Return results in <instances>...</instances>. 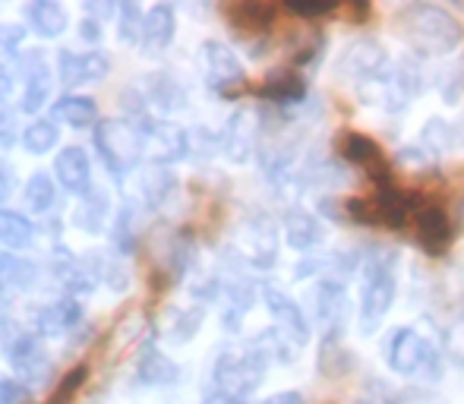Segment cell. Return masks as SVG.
Returning a JSON list of instances; mask_svg holds the SVG:
<instances>
[{
  "mask_svg": "<svg viewBox=\"0 0 464 404\" xmlns=\"http://www.w3.org/2000/svg\"><path fill=\"white\" fill-rule=\"evenodd\" d=\"M398 35L423 57H442L452 54L461 44L464 29L461 23L436 4H404L395 16Z\"/></svg>",
  "mask_w": 464,
  "mask_h": 404,
  "instance_id": "1",
  "label": "cell"
},
{
  "mask_svg": "<svg viewBox=\"0 0 464 404\" xmlns=\"http://www.w3.org/2000/svg\"><path fill=\"white\" fill-rule=\"evenodd\" d=\"M385 357H389V367L395 370L398 376H423V380H440L442 363H440V351H436L433 341L420 335L414 329H398L395 335L389 338V348H385Z\"/></svg>",
  "mask_w": 464,
  "mask_h": 404,
  "instance_id": "2",
  "label": "cell"
},
{
  "mask_svg": "<svg viewBox=\"0 0 464 404\" xmlns=\"http://www.w3.org/2000/svg\"><path fill=\"white\" fill-rule=\"evenodd\" d=\"M414 202L408 193H401L398 187H379L372 197H354L344 202V212L351 221H361V225H382V227H404L414 215Z\"/></svg>",
  "mask_w": 464,
  "mask_h": 404,
  "instance_id": "3",
  "label": "cell"
},
{
  "mask_svg": "<svg viewBox=\"0 0 464 404\" xmlns=\"http://www.w3.org/2000/svg\"><path fill=\"white\" fill-rule=\"evenodd\" d=\"M95 146L104 165L114 174H123L142 159L146 136H142V127H133L127 120H104L95 127Z\"/></svg>",
  "mask_w": 464,
  "mask_h": 404,
  "instance_id": "4",
  "label": "cell"
},
{
  "mask_svg": "<svg viewBox=\"0 0 464 404\" xmlns=\"http://www.w3.org/2000/svg\"><path fill=\"white\" fill-rule=\"evenodd\" d=\"M395 272L392 259H370L363 265V288H361V325L363 332H376L385 313L392 310L395 301Z\"/></svg>",
  "mask_w": 464,
  "mask_h": 404,
  "instance_id": "5",
  "label": "cell"
},
{
  "mask_svg": "<svg viewBox=\"0 0 464 404\" xmlns=\"http://www.w3.org/2000/svg\"><path fill=\"white\" fill-rule=\"evenodd\" d=\"M266 361L269 357L256 344L250 351H227V354H221L218 367H215V380H218L221 392L234 395V399L256 392L266 373Z\"/></svg>",
  "mask_w": 464,
  "mask_h": 404,
  "instance_id": "6",
  "label": "cell"
},
{
  "mask_svg": "<svg viewBox=\"0 0 464 404\" xmlns=\"http://www.w3.org/2000/svg\"><path fill=\"white\" fill-rule=\"evenodd\" d=\"M411 234H414L417 246H420L427 256H446L455 240L452 221H449L446 208H440L436 202L414 208V215H411Z\"/></svg>",
  "mask_w": 464,
  "mask_h": 404,
  "instance_id": "7",
  "label": "cell"
},
{
  "mask_svg": "<svg viewBox=\"0 0 464 404\" xmlns=\"http://www.w3.org/2000/svg\"><path fill=\"white\" fill-rule=\"evenodd\" d=\"M338 70H342V76H348V80L367 86V82L382 80L385 70H389V57H385L382 44H379L376 38H361V42L344 48V54L338 57Z\"/></svg>",
  "mask_w": 464,
  "mask_h": 404,
  "instance_id": "8",
  "label": "cell"
},
{
  "mask_svg": "<svg viewBox=\"0 0 464 404\" xmlns=\"http://www.w3.org/2000/svg\"><path fill=\"white\" fill-rule=\"evenodd\" d=\"M338 152L344 155V159L351 161V165H357L363 174H367L370 180H376V184L389 187V161H385L382 149H379V142H372L370 136L363 133H354V130H348V133L338 139Z\"/></svg>",
  "mask_w": 464,
  "mask_h": 404,
  "instance_id": "9",
  "label": "cell"
},
{
  "mask_svg": "<svg viewBox=\"0 0 464 404\" xmlns=\"http://www.w3.org/2000/svg\"><path fill=\"white\" fill-rule=\"evenodd\" d=\"M202 54H206L208 82H212L221 95L240 92V86L246 82V73H244V67H240L237 57H234V51L225 48L221 42H206L202 44Z\"/></svg>",
  "mask_w": 464,
  "mask_h": 404,
  "instance_id": "10",
  "label": "cell"
},
{
  "mask_svg": "<svg viewBox=\"0 0 464 404\" xmlns=\"http://www.w3.org/2000/svg\"><path fill=\"white\" fill-rule=\"evenodd\" d=\"M263 301H266V306H269V313H272V319H276L278 332L287 338V341H294V344H306V341H310V322H306L304 310H300V306L294 303L291 297L281 294V291H276V288H266L263 291Z\"/></svg>",
  "mask_w": 464,
  "mask_h": 404,
  "instance_id": "11",
  "label": "cell"
},
{
  "mask_svg": "<svg viewBox=\"0 0 464 404\" xmlns=\"http://www.w3.org/2000/svg\"><path fill=\"white\" fill-rule=\"evenodd\" d=\"M244 244H246V256L253 259V265L259 269H269L278 259V231L266 215H253L244 227Z\"/></svg>",
  "mask_w": 464,
  "mask_h": 404,
  "instance_id": "12",
  "label": "cell"
},
{
  "mask_svg": "<svg viewBox=\"0 0 464 404\" xmlns=\"http://www.w3.org/2000/svg\"><path fill=\"white\" fill-rule=\"evenodd\" d=\"M57 63H61V80L67 82L70 89L82 86V82L102 80V76H108V70H111V61L102 54V51H86V54L61 51Z\"/></svg>",
  "mask_w": 464,
  "mask_h": 404,
  "instance_id": "13",
  "label": "cell"
},
{
  "mask_svg": "<svg viewBox=\"0 0 464 404\" xmlns=\"http://www.w3.org/2000/svg\"><path fill=\"white\" fill-rule=\"evenodd\" d=\"M10 363L23 380L38 382L48 373V351L42 348L35 335H19L16 344L10 348Z\"/></svg>",
  "mask_w": 464,
  "mask_h": 404,
  "instance_id": "14",
  "label": "cell"
},
{
  "mask_svg": "<svg viewBox=\"0 0 464 404\" xmlns=\"http://www.w3.org/2000/svg\"><path fill=\"white\" fill-rule=\"evenodd\" d=\"M54 171L61 178V184L67 187L70 193H89L92 187V168H89V155L82 152L80 146H70L57 155Z\"/></svg>",
  "mask_w": 464,
  "mask_h": 404,
  "instance_id": "15",
  "label": "cell"
},
{
  "mask_svg": "<svg viewBox=\"0 0 464 404\" xmlns=\"http://www.w3.org/2000/svg\"><path fill=\"white\" fill-rule=\"evenodd\" d=\"M325 237V227L319 225L316 215H310L306 208H291L285 215V240L294 246V250L306 253L313 246H319Z\"/></svg>",
  "mask_w": 464,
  "mask_h": 404,
  "instance_id": "16",
  "label": "cell"
},
{
  "mask_svg": "<svg viewBox=\"0 0 464 404\" xmlns=\"http://www.w3.org/2000/svg\"><path fill=\"white\" fill-rule=\"evenodd\" d=\"M174 38V10L168 4H155L142 19V48L165 51Z\"/></svg>",
  "mask_w": 464,
  "mask_h": 404,
  "instance_id": "17",
  "label": "cell"
},
{
  "mask_svg": "<svg viewBox=\"0 0 464 404\" xmlns=\"http://www.w3.org/2000/svg\"><path fill=\"white\" fill-rule=\"evenodd\" d=\"M348 313V297H344L342 282H319L316 284V319L323 329H338Z\"/></svg>",
  "mask_w": 464,
  "mask_h": 404,
  "instance_id": "18",
  "label": "cell"
},
{
  "mask_svg": "<svg viewBox=\"0 0 464 404\" xmlns=\"http://www.w3.org/2000/svg\"><path fill=\"white\" fill-rule=\"evenodd\" d=\"M225 16L231 19L234 29L244 32H266L272 23H276V6L269 4H231L225 6Z\"/></svg>",
  "mask_w": 464,
  "mask_h": 404,
  "instance_id": "19",
  "label": "cell"
},
{
  "mask_svg": "<svg viewBox=\"0 0 464 404\" xmlns=\"http://www.w3.org/2000/svg\"><path fill=\"white\" fill-rule=\"evenodd\" d=\"M25 16H29L32 29L44 38H54L67 29V10L61 4H54V0H38V4H32L25 10Z\"/></svg>",
  "mask_w": 464,
  "mask_h": 404,
  "instance_id": "20",
  "label": "cell"
},
{
  "mask_svg": "<svg viewBox=\"0 0 464 404\" xmlns=\"http://www.w3.org/2000/svg\"><path fill=\"white\" fill-rule=\"evenodd\" d=\"M51 92V80H48V67H44L42 54H29V76H25V95H23V108L25 111H38L44 104Z\"/></svg>",
  "mask_w": 464,
  "mask_h": 404,
  "instance_id": "21",
  "label": "cell"
},
{
  "mask_svg": "<svg viewBox=\"0 0 464 404\" xmlns=\"http://www.w3.org/2000/svg\"><path fill=\"white\" fill-rule=\"evenodd\" d=\"M263 99H272V101H300L306 95V82L300 80L297 73H269V80L263 82L259 89Z\"/></svg>",
  "mask_w": 464,
  "mask_h": 404,
  "instance_id": "22",
  "label": "cell"
},
{
  "mask_svg": "<svg viewBox=\"0 0 464 404\" xmlns=\"http://www.w3.org/2000/svg\"><path fill=\"white\" fill-rule=\"evenodd\" d=\"M253 139H256V127L250 123V114L240 111L231 120V127H227V155L234 161H246V155L253 152Z\"/></svg>",
  "mask_w": 464,
  "mask_h": 404,
  "instance_id": "23",
  "label": "cell"
},
{
  "mask_svg": "<svg viewBox=\"0 0 464 404\" xmlns=\"http://www.w3.org/2000/svg\"><path fill=\"white\" fill-rule=\"evenodd\" d=\"M140 376H142V382H149V386H165V382L178 380V363H171L155 348H146L140 357Z\"/></svg>",
  "mask_w": 464,
  "mask_h": 404,
  "instance_id": "24",
  "label": "cell"
},
{
  "mask_svg": "<svg viewBox=\"0 0 464 404\" xmlns=\"http://www.w3.org/2000/svg\"><path fill=\"white\" fill-rule=\"evenodd\" d=\"M82 310L73 301H57L48 303L44 310H38V332H63L73 322H80Z\"/></svg>",
  "mask_w": 464,
  "mask_h": 404,
  "instance_id": "25",
  "label": "cell"
},
{
  "mask_svg": "<svg viewBox=\"0 0 464 404\" xmlns=\"http://www.w3.org/2000/svg\"><path fill=\"white\" fill-rule=\"evenodd\" d=\"M142 136H146L149 142H155L159 155H165V159H178V155L187 152V136L180 133L178 127H171V123H155V127H146L142 130Z\"/></svg>",
  "mask_w": 464,
  "mask_h": 404,
  "instance_id": "26",
  "label": "cell"
},
{
  "mask_svg": "<svg viewBox=\"0 0 464 404\" xmlns=\"http://www.w3.org/2000/svg\"><path fill=\"white\" fill-rule=\"evenodd\" d=\"M0 244L10 250H23L32 244V225L29 218H23L19 212H6L0 208Z\"/></svg>",
  "mask_w": 464,
  "mask_h": 404,
  "instance_id": "27",
  "label": "cell"
},
{
  "mask_svg": "<svg viewBox=\"0 0 464 404\" xmlns=\"http://www.w3.org/2000/svg\"><path fill=\"white\" fill-rule=\"evenodd\" d=\"M54 114L67 120L70 127H89V123H95V101L82 99V95H67L54 104Z\"/></svg>",
  "mask_w": 464,
  "mask_h": 404,
  "instance_id": "28",
  "label": "cell"
},
{
  "mask_svg": "<svg viewBox=\"0 0 464 404\" xmlns=\"http://www.w3.org/2000/svg\"><path fill=\"white\" fill-rule=\"evenodd\" d=\"M32 278H35V265L25 263L19 256H0V284H10V288H29Z\"/></svg>",
  "mask_w": 464,
  "mask_h": 404,
  "instance_id": "29",
  "label": "cell"
},
{
  "mask_svg": "<svg viewBox=\"0 0 464 404\" xmlns=\"http://www.w3.org/2000/svg\"><path fill=\"white\" fill-rule=\"evenodd\" d=\"M23 146L29 149L32 155H42L48 152V149L57 146V127L51 120H35L25 127L23 133Z\"/></svg>",
  "mask_w": 464,
  "mask_h": 404,
  "instance_id": "30",
  "label": "cell"
},
{
  "mask_svg": "<svg viewBox=\"0 0 464 404\" xmlns=\"http://www.w3.org/2000/svg\"><path fill=\"white\" fill-rule=\"evenodd\" d=\"M25 202H29V208H35V212L51 208V202H54V180L42 171L32 174L29 184H25Z\"/></svg>",
  "mask_w": 464,
  "mask_h": 404,
  "instance_id": "31",
  "label": "cell"
},
{
  "mask_svg": "<svg viewBox=\"0 0 464 404\" xmlns=\"http://www.w3.org/2000/svg\"><path fill=\"white\" fill-rule=\"evenodd\" d=\"M420 142L430 149V155H440V152H446V149H452L455 146V130L449 127L446 120H430L427 127H423V133H420Z\"/></svg>",
  "mask_w": 464,
  "mask_h": 404,
  "instance_id": "32",
  "label": "cell"
},
{
  "mask_svg": "<svg viewBox=\"0 0 464 404\" xmlns=\"http://www.w3.org/2000/svg\"><path fill=\"white\" fill-rule=\"evenodd\" d=\"M104 212H108V199H104V193H89L86 202L76 208V225H80L82 231H98L102 221H104Z\"/></svg>",
  "mask_w": 464,
  "mask_h": 404,
  "instance_id": "33",
  "label": "cell"
},
{
  "mask_svg": "<svg viewBox=\"0 0 464 404\" xmlns=\"http://www.w3.org/2000/svg\"><path fill=\"white\" fill-rule=\"evenodd\" d=\"M121 13H123V19H121V25H117L121 42H127V44L142 42V19H146V13H140L136 4H123Z\"/></svg>",
  "mask_w": 464,
  "mask_h": 404,
  "instance_id": "34",
  "label": "cell"
},
{
  "mask_svg": "<svg viewBox=\"0 0 464 404\" xmlns=\"http://www.w3.org/2000/svg\"><path fill=\"white\" fill-rule=\"evenodd\" d=\"M86 376H89V367L86 363H80V367L73 370V373H67L61 380V386L51 392V399H48V404H70V399H73L76 392H80V386L86 382Z\"/></svg>",
  "mask_w": 464,
  "mask_h": 404,
  "instance_id": "35",
  "label": "cell"
},
{
  "mask_svg": "<svg viewBox=\"0 0 464 404\" xmlns=\"http://www.w3.org/2000/svg\"><path fill=\"white\" fill-rule=\"evenodd\" d=\"M23 38H25L23 25L4 23V25H0V54H16V48L23 44Z\"/></svg>",
  "mask_w": 464,
  "mask_h": 404,
  "instance_id": "36",
  "label": "cell"
},
{
  "mask_svg": "<svg viewBox=\"0 0 464 404\" xmlns=\"http://www.w3.org/2000/svg\"><path fill=\"white\" fill-rule=\"evenodd\" d=\"M287 10L304 19H319V16H332L338 6L335 4H287Z\"/></svg>",
  "mask_w": 464,
  "mask_h": 404,
  "instance_id": "37",
  "label": "cell"
},
{
  "mask_svg": "<svg viewBox=\"0 0 464 404\" xmlns=\"http://www.w3.org/2000/svg\"><path fill=\"white\" fill-rule=\"evenodd\" d=\"M0 404H29V392L19 382L0 380Z\"/></svg>",
  "mask_w": 464,
  "mask_h": 404,
  "instance_id": "38",
  "label": "cell"
},
{
  "mask_svg": "<svg viewBox=\"0 0 464 404\" xmlns=\"http://www.w3.org/2000/svg\"><path fill=\"white\" fill-rule=\"evenodd\" d=\"M171 184H174V178L168 171H155V178H149V197H152L155 202L159 199H165V193L171 190Z\"/></svg>",
  "mask_w": 464,
  "mask_h": 404,
  "instance_id": "39",
  "label": "cell"
},
{
  "mask_svg": "<svg viewBox=\"0 0 464 404\" xmlns=\"http://www.w3.org/2000/svg\"><path fill=\"white\" fill-rule=\"evenodd\" d=\"M16 142V117L0 111V146H13Z\"/></svg>",
  "mask_w": 464,
  "mask_h": 404,
  "instance_id": "40",
  "label": "cell"
},
{
  "mask_svg": "<svg viewBox=\"0 0 464 404\" xmlns=\"http://www.w3.org/2000/svg\"><path fill=\"white\" fill-rule=\"evenodd\" d=\"M351 404H395V401H392V395L382 392V389H372V392L361 395V399H354Z\"/></svg>",
  "mask_w": 464,
  "mask_h": 404,
  "instance_id": "41",
  "label": "cell"
},
{
  "mask_svg": "<svg viewBox=\"0 0 464 404\" xmlns=\"http://www.w3.org/2000/svg\"><path fill=\"white\" fill-rule=\"evenodd\" d=\"M263 404H306V401L300 392H278V395H272V399H266Z\"/></svg>",
  "mask_w": 464,
  "mask_h": 404,
  "instance_id": "42",
  "label": "cell"
},
{
  "mask_svg": "<svg viewBox=\"0 0 464 404\" xmlns=\"http://www.w3.org/2000/svg\"><path fill=\"white\" fill-rule=\"evenodd\" d=\"M10 95H13V76L0 67V101H6Z\"/></svg>",
  "mask_w": 464,
  "mask_h": 404,
  "instance_id": "43",
  "label": "cell"
},
{
  "mask_svg": "<svg viewBox=\"0 0 464 404\" xmlns=\"http://www.w3.org/2000/svg\"><path fill=\"white\" fill-rule=\"evenodd\" d=\"M82 38H89V42H98L102 38V25H98V19L92 23V19H86L82 23Z\"/></svg>",
  "mask_w": 464,
  "mask_h": 404,
  "instance_id": "44",
  "label": "cell"
},
{
  "mask_svg": "<svg viewBox=\"0 0 464 404\" xmlns=\"http://www.w3.org/2000/svg\"><path fill=\"white\" fill-rule=\"evenodd\" d=\"M13 187V178H10V168L0 161V199H6V193H10Z\"/></svg>",
  "mask_w": 464,
  "mask_h": 404,
  "instance_id": "45",
  "label": "cell"
},
{
  "mask_svg": "<svg viewBox=\"0 0 464 404\" xmlns=\"http://www.w3.org/2000/svg\"><path fill=\"white\" fill-rule=\"evenodd\" d=\"M202 404H244V399H234V395H227V392H215Z\"/></svg>",
  "mask_w": 464,
  "mask_h": 404,
  "instance_id": "46",
  "label": "cell"
}]
</instances>
